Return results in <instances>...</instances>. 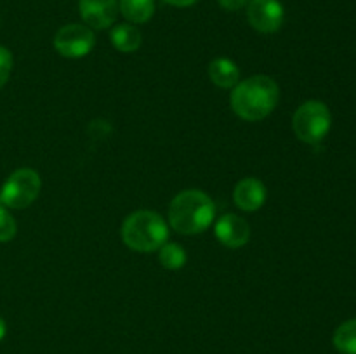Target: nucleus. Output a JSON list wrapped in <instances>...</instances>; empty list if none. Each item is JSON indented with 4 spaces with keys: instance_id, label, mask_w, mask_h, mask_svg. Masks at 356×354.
Listing matches in <instances>:
<instances>
[{
    "instance_id": "f257e3e1",
    "label": "nucleus",
    "mask_w": 356,
    "mask_h": 354,
    "mask_svg": "<svg viewBox=\"0 0 356 354\" xmlns=\"http://www.w3.org/2000/svg\"><path fill=\"white\" fill-rule=\"evenodd\" d=\"M280 89L277 82L266 75H254L233 87L232 110L242 120L259 121L277 108Z\"/></svg>"
},
{
    "instance_id": "f03ea898",
    "label": "nucleus",
    "mask_w": 356,
    "mask_h": 354,
    "mask_svg": "<svg viewBox=\"0 0 356 354\" xmlns=\"http://www.w3.org/2000/svg\"><path fill=\"white\" fill-rule=\"evenodd\" d=\"M216 219V205L200 189L181 191L169 207V222L181 235H200Z\"/></svg>"
},
{
    "instance_id": "7ed1b4c3",
    "label": "nucleus",
    "mask_w": 356,
    "mask_h": 354,
    "mask_svg": "<svg viewBox=\"0 0 356 354\" xmlns=\"http://www.w3.org/2000/svg\"><path fill=\"white\" fill-rule=\"evenodd\" d=\"M122 239L136 252H155L169 239V226L153 210H138L122 224Z\"/></svg>"
},
{
    "instance_id": "20e7f679",
    "label": "nucleus",
    "mask_w": 356,
    "mask_h": 354,
    "mask_svg": "<svg viewBox=\"0 0 356 354\" xmlns=\"http://www.w3.org/2000/svg\"><path fill=\"white\" fill-rule=\"evenodd\" d=\"M330 125H332V115L322 101H306L298 108L292 118V127L298 139L308 144L322 142L329 134Z\"/></svg>"
},
{
    "instance_id": "39448f33",
    "label": "nucleus",
    "mask_w": 356,
    "mask_h": 354,
    "mask_svg": "<svg viewBox=\"0 0 356 354\" xmlns=\"http://www.w3.org/2000/svg\"><path fill=\"white\" fill-rule=\"evenodd\" d=\"M40 176L33 169H17L0 189V200L7 208H26L40 193Z\"/></svg>"
},
{
    "instance_id": "423d86ee",
    "label": "nucleus",
    "mask_w": 356,
    "mask_h": 354,
    "mask_svg": "<svg viewBox=\"0 0 356 354\" xmlns=\"http://www.w3.org/2000/svg\"><path fill=\"white\" fill-rule=\"evenodd\" d=\"M96 38L94 31L86 24H66L59 28L54 37V47L63 58L79 59L92 51Z\"/></svg>"
},
{
    "instance_id": "0eeeda50",
    "label": "nucleus",
    "mask_w": 356,
    "mask_h": 354,
    "mask_svg": "<svg viewBox=\"0 0 356 354\" xmlns=\"http://www.w3.org/2000/svg\"><path fill=\"white\" fill-rule=\"evenodd\" d=\"M285 10L280 0H249L247 21L261 33H275L284 24Z\"/></svg>"
},
{
    "instance_id": "6e6552de",
    "label": "nucleus",
    "mask_w": 356,
    "mask_h": 354,
    "mask_svg": "<svg viewBox=\"0 0 356 354\" xmlns=\"http://www.w3.org/2000/svg\"><path fill=\"white\" fill-rule=\"evenodd\" d=\"M79 10L90 30H106L118 16V0H80Z\"/></svg>"
},
{
    "instance_id": "1a4fd4ad",
    "label": "nucleus",
    "mask_w": 356,
    "mask_h": 354,
    "mask_svg": "<svg viewBox=\"0 0 356 354\" xmlns=\"http://www.w3.org/2000/svg\"><path fill=\"white\" fill-rule=\"evenodd\" d=\"M216 238L228 248H240L250 238V228L245 219L235 214H225L216 222Z\"/></svg>"
},
{
    "instance_id": "9d476101",
    "label": "nucleus",
    "mask_w": 356,
    "mask_h": 354,
    "mask_svg": "<svg viewBox=\"0 0 356 354\" xmlns=\"http://www.w3.org/2000/svg\"><path fill=\"white\" fill-rule=\"evenodd\" d=\"M233 200L236 207L245 212H256L266 201V186L256 177H245L236 184L233 191Z\"/></svg>"
},
{
    "instance_id": "9b49d317",
    "label": "nucleus",
    "mask_w": 356,
    "mask_h": 354,
    "mask_svg": "<svg viewBox=\"0 0 356 354\" xmlns=\"http://www.w3.org/2000/svg\"><path fill=\"white\" fill-rule=\"evenodd\" d=\"M209 76L214 85L221 89H233L240 82V69L232 59L218 58L209 66Z\"/></svg>"
},
{
    "instance_id": "f8f14e48",
    "label": "nucleus",
    "mask_w": 356,
    "mask_h": 354,
    "mask_svg": "<svg viewBox=\"0 0 356 354\" xmlns=\"http://www.w3.org/2000/svg\"><path fill=\"white\" fill-rule=\"evenodd\" d=\"M110 38H111V44L115 45V49L120 52H134L141 47V31L131 23H122L117 24V26L111 28L110 31Z\"/></svg>"
},
{
    "instance_id": "ddd939ff",
    "label": "nucleus",
    "mask_w": 356,
    "mask_h": 354,
    "mask_svg": "<svg viewBox=\"0 0 356 354\" xmlns=\"http://www.w3.org/2000/svg\"><path fill=\"white\" fill-rule=\"evenodd\" d=\"M118 12L129 23L143 24L155 14V0H118Z\"/></svg>"
},
{
    "instance_id": "4468645a",
    "label": "nucleus",
    "mask_w": 356,
    "mask_h": 354,
    "mask_svg": "<svg viewBox=\"0 0 356 354\" xmlns=\"http://www.w3.org/2000/svg\"><path fill=\"white\" fill-rule=\"evenodd\" d=\"M334 346L343 354H356V319L337 326L334 332Z\"/></svg>"
},
{
    "instance_id": "2eb2a0df",
    "label": "nucleus",
    "mask_w": 356,
    "mask_h": 354,
    "mask_svg": "<svg viewBox=\"0 0 356 354\" xmlns=\"http://www.w3.org/2000/svg\"><path fill=\"white\" fill-rule=\"evenodd\" d=\"M159 260L167 269H181L186 264V252L177 243H163L159 248Z\"/></svg>"
},
{
    "instance_id": "dca6fc26",
    "label": "nucleus",
    "mask_w": 356,
    "mask_h": 354,
    "mask_svg": "<svg viewBox=\"0 0 356 354\" xmlns=\"http://www.w3.org/2000/svg\"><path fill=\"white\" fill-rule=\"evenodd\" d=\"M16 221L10 215L9 208L0 200V242H9V239H13L16 236Z\"/></svg>"
},
{
    "instance_id": "f3484780",
    "label": "nucleus",
    "mask_w": 356,
    "mask_h": 354,
    "mask_svg": "<svg viewBox=\"0 0 356 354\" xmlns=\"http://www.w3.org/2000/svg\"><path fill=\"white\" fill-rule=\"evenodd\" d=\"M10 71H13V54L9 49L0 45V89L7 83Z\"/></svg>"
},
{
    "instance_id": "a211bd4d",
    "label": "nucleus",
    "mask_w": 356,
    "mask_h": 354,
    "mask_svg": "<svg viewBox=\"0 0 356 354\" xmlns=\"http://www.w3.org/2000/svg\"><path fill=\"white\" fill-rule=\"evenodd\" d=\"M218 2L222 9L233 12V10H240L243 9V7H247L249 0H218Z\"/></svg>"
},
{
    "instance_id": "6ab92c4d",
    "label": "nucleus",
    "mask_w": 356,
    "mask_h": 354,
    "mask_svg": "<svg viewBox=\"0 0 356 354\" xmlns=\"http://www.w3.org/2000/svg\"><path fill=\"white\" fill-rule=\"evenodd\" d=\"M165 3L172 7H191L198 2V0H163Z\"/></svg>"
},
{
    "instance_id": "aec40b11",
    "label": "nucleus",
    "mask_w": 356,
    "mask_h": 354,
    "mask_svg": "<svg viewBox=\"0 0 356 354\" xmlns=\"http://www.w3.org/2000/svg\"><path fill=\"white\" fill-rule=\"evenodd\" d=\"M6 333H7V326H6V321H3V319L0 318V340H2L3 337H6Z\"/></svg>"
}]
</instances>
